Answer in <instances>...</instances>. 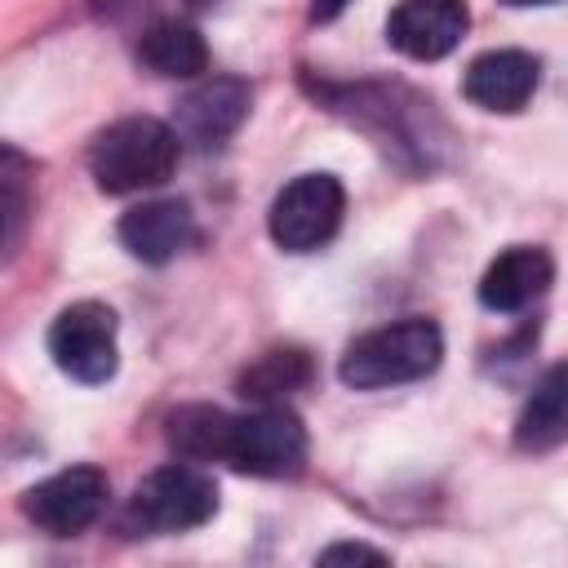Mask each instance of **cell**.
<instances>
[{
    "label": "cell",
    "mask_w": 568,
    "mask_h": 568,
    "mask_svg": "<svg viewBox=\"0 0 568 568\" xmlns=\"http://www.w3.org/2000/svg\"><path fill=\"white\" fill-rule=\"evenodd\" d=\"M178 151H182V138L173 124L151 120V115H129V120L106 124L93 138L89 173H93L98 191L133 195V191H151V186L169 182L178 169Z\"/></svg>",
    "instance_id": "cell-1"
},
{
    "label": "cell",
    "mask_w": 568,
    "mask_h": 568,
    "mask_svg": "<svg viewBox=\"0 0 568 568\" xmlns=\"http://www.w3.org/2000/svg\"><path fill=\"white\" fill-rule=\"evenodd\" d=\"M439 359H444L439 324L422 320V315H408V320L359 333L346 346V355L337 364V377L355 390H382V386H399V382H417V377L435 373Z\"/></svg>",
    "instance_id": "cell-2"
},
{
    "label": "cell",
    "mask_w": 568,
    "mask_h": 568,
    "mask_svg": "<svg viewBox=\"0 0 568 568\" xmlns=\"http://www.w3.org/2000/svg\"><path fill=\"white\" fill-rule=\"evenodd\" d=\"M306 426L284 404H257L253 413H226L217 462L257 479H293L306 466Z\"/></svg>",
    "instance_id": "cell-3"
},
{
    "label": "cell",
    "mask_w": 568,
    "mask_h": 568,
    "mask_svg": "<svg viewBox=\"0 0 568 568\" xmlns=\"http://www.w3.org/2000/svg\"><path fill=\"white\" fill-rule=\"evenodd\" d=\"M213 515H217V484L200 466L173 462V466L151 470L133 488L124 524L133 532L164 537V532H191V528L209 524Z\"/></svg>",
    "instance_id": "cell-4"
},
{
    "label": "cell",
    "mask_w": 568,
    "mask_h": 568,
    "mask_svg": "<svg viewBox=\"0 0 568 568\" xmlns=\"http://www.w3.org/2000/svg\"><path fill=\"white\" fill-rule=\"evenodd\" d=\"M49 355L67 377H75L84 386L111 382L115 364H120L115 311L106 302H71V306H62L58 320L49 324Z\"/></svg>",
    "instance_id": "cell-5"
},
{
    "label": "cell",
    "mask_w": 568,
    "mask_h": 568,
    "mask_svg": "<svg viewBox=\"0 0 568 568\" xmlns=\"http://www.w3.org/2000/svg\"><path fill=\"white\" fill-rule=\"evenodd\" d=\"M342 209L346 191L333 173H302L275 195L266 226L284 253H311L333 240V231L342 226Z\"/></svg>",
    "instance_id": "cell-6"
},
{
    "label": "cell",
    "mask_w": 568,
    "mask_h": 568,
    "mask_svg": "<svg viewBox=\"0 0 568 568\" xmlns=\"http://www.w3.org/2000/svg\"><path fill=\"white\" fill-rule=\"evenodd\" d=\"M106 506V475L98 466H71L22 493V515L49 537L84 532Z\"/></svg>",
    "instance_id": "cell-7"
},
{
    "label": "cell",
    "mask_w": 568,
    "mask_h": 568,
    "mask_svg": "<svg viewBox=\"0 0 568 568\" xmlns=\"http://www.w3.org/2000/svg\"><path fill=\"white\" fill-rule=\"evenodd\" d=\"M466 22V0H399L386 18V40L413 62H435L462 44Z\"/></svg>",
    "instance_id": "cell-8"
},
{
    "label": "cell",
    "mask_w": 568,
    "mask_h": 568,
    "mask_svg": "<svg viewBox=\"0 0 568 568\" xmlns=\"http://www.w3.org/2000/svg\"><path fill=\"white\" fill-rule=\"evenodd\" d=\"M248 84L235 80V75H213V80H200L191 93H182L178 111H173V129L182 142H195V146H222L248 115Z\"/></svg>",
    "instance_id": "cell-9"
},
{
    "label": "cell",
    "mask_w": 568,
    "mask_h": 568,
    "mask_svg": "<svg viewBox=\"0 0 568 568\" xmlns=\"http://www.w3.org/2000/svg\"><path fill=\"white\" fill-rule=\"evenodd\" d=\"M537 58L524 49H488L479 53L466 75H462V93L479 106V111H497V115H515L528 106L532 89H537Z\"/></svg>",
    "instance_id": "cell-10"
},
{
    "label": "cell",
    "mask_w": 568,
    "mask_h": 568,
    "mask_svg": "<svg viewBox=\"0 0 568 568\" xmlns=\"http://www.w3.org/2000/svg\"><path fill=\"white\" fill-rule=\"evenodd\" d=\"M550 280H555V262H550L546 248H537V244H510L479 275V302L488 311H497V315H515V311L532 306L550 288Z\"/></svg>",
    "instance_id": "cell-11"
},
{
    "label": "cell",
    "mask_w": 568,
    "mask_h": 568,
    "mask_svg": "<svg viewBox=\"0 0 568 568\" xmlns=\"http://www.w3.org/2000/svg\"><path fill=\"white\" fill-rule=\"evenodd\" d=\"M191 235H195V217L182 200H146L120 217V244L151 266L178 257L191 244Z\"/></svg>",
    "instance_id": "cell-12"
},
{
    "label": "cell",
    "mask_w": 568,
    "mask_h": 568,
    "mask_svg": "<svg viewBox=\"0 0 568 568\" xmlns=\"http://www.w3.org/2000/svg\"><path fill=\"white\" fill-rule=\"evenodd\" d=\"M568 439V359L550 364L515 417L519 453H550Z\"/></svg>",
    "instance_id": "cell-13"
},
{
    "label": "cell",
    "mask_w": 568,
    "mask_h": 568,
    "mask_svg": "<svg viewBox=\"0 0 568 568\" xmlns=\"http://www.w3.org/2000/svg\"><path fill=\"white\" fill-rule=\"evenodd\" d=\"M315 377V364L302 346H275L266 355H257L244 373H240V395L253 404H284L288 395L306 390Z\"/></svg>",
    "instance_id": "cell-14"
},
{
    "label": "cell",
    "mask_w": 568,
    "mask_h": 568,
    "mask_svg": "<svg viewBox=\"0 0 568 568\" xmlns=\"http://www.w3.org/2000/svg\"><path fill=\"white\" fill-rule=\"evenodd\" d=\"M138 58H142L155 75H169V80H195V75L209 67L204 36H200L191 22H178V18L155 22V27L142 36Z\"/></svg>",
    "instance_id": "cell-15"
},
{
    "label": "cell",
    "mask_w": 568,
    "mask_h": 568,
    "mask_svg": "<svg viewBox=\"0 0 568 568\" xmlns=\"http://www.w3.org/2000/svg\"><path fill=\"white\" fill-rule=\"evenodd\" d=\"M222 430H226V408H213V404H182L164 422L169 448L186 462H217Z\"/></svg>",
    "instance_id": "cell-16"
},
{
    "label": "cell",
    "mask_w": 568,
    "mask_h": 568,
    "mask_svg": "<svg viewBox=\"0 0 568 568\" xmlns=\"http://www.w3.org/2000/svg\"><path fill=\"white\" fill-rule=\"evenodd\" d=\"M22 155L9 146L4 151V173H0V186H4V248L13 253L18 248V231H22V217H27V195H22Z\"/></svg>",
    "instance_id": "cell-17"
},
{
    "label": "cell",
    "mask_w": 568,
    "mask_h": 568,
    "mask_svg": "<svg viewBox=\"0 0 568 568\" xmlns=\"http://www.w3.org/2000/svg\"><path fill=\"white\" fill-rule=\"evenodd\" d=\"M320 564H386V555L373 546H359V541H337V546L320 550Z\"/></svg>",
    "instance_id": "cell-18"
},
{
    "label": "cell",
    "mask_w": 568,
    "mask_h": 568,
    "mask_svg": "<svg viewBox=\"0 0 568 568\" xmlns=\"http://www.w3.org/2000/svg\"><path fill=\"white\" fill-rule=\"evenodd\" d=\"M351 0H311V22H333Z\"/></svg>",
    "instance_id": "cell-19"
},
{
    "label": "cell",
    "mask_w": 568,
    "mask_h": 568,
    "mask_svg": "<svg viewBox=\"0 0 568 568\" xmlns=\"http://www.w3.org/2000/svg\"><path fill=\"white\" fill-rule=\"evenodd\" d=\"M506 4H515V9H524V4H555V0H506Z\"/></svg>",
    "instance_id": "cell-20"
},
{
    "label": "cell",
    "mask_w": 568,
    "mask_h": 568,
    "mask_svg": "<svg viewBox=\"0 0 568 568\" xmlns=\"http://www.w3.org/2000/svg\"><path fill=\"white\" fill-rule=\"evenodd\" d=\"M186 4H191V9H204V4H213V0H186Z\"/></svg>",
    "instance_id": "cell-21"
}]
</instances>
